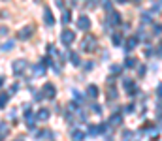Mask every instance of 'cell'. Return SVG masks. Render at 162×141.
I'll return each mask as SVG.
<instances>
[{"label": "cell", "instance_id": "obj_1", "mask_svg": "<svg viewBox=\"0 0 162 141\" xmlns=\"http://www.w3.org/2000/svg\"><path fill=\"white\" fill-rule=\"evenodd\" d=\"M81 47H83V51H94L96 49V38L94 36H85L83 43H81Z\"/></svg>", "mask_w": 162, "mask_h": 141}, {"label": "cell", "instance_id": "obj_2", "mask_svg": "<svg viewBox=\"0 0 162 141\" xmlns=\"http://www.w3.org/2000/svg\"><path fill=\"white\" fill-rule=\"evenodd\" d=\"M60 40H62V43L66 45V47H70V45L74 43V40H75V34L72 30H64V32L60 34Z\"/></svg>", "mask_w": 162, "mask_h": 141}, {"label": "cell", "instance_id": "obj_3", "mask_svg": "<svg viewBox=\"0 0 162 141\" xmlns=\"http://www.w3.org/2000/svg\"><path fill=\"white\" fill-rule=\"evenodd\" d=\"M42 94H43V98H55V94H57V88H55L53 83H45L43 88H42Z\"/></svg>", "mask_w": 162, "mask_h": 141}, {"label": "cell", "instance_id": "obj_4", "mask_svg": "<svg viewBox=\"0 0 162 141\" xmlns=\"http://www.w3.org/2000/svg\"><path fill=\"white\" fill-rule=\"evenodd\" d=\"M12 70H13L15 75H19L21 72H25V70H27V62H25V60H15L13 66H12Z\"/></svg>", "mask_w": 162, "mask_h": 141}, {"label": "cell", "instance_id": "obj_5", "mask_svg": "<svg viewBox=\"0 0 162 141\" xmlns=\"http://www.w3.org/2000/svg\"><path fill=\"white\" fill-rule=\"evenodd\" d=\"M77 28L79 30H89L90 28V21H89L87 15H81V17L77 19Z\"/></svg>", "mask_w": 162, "mask_h": 141}, {"label": "cell", "instance_id": "obj_6", "mask_svg": "<svg viewBox=\"0 0 162 141\" xmlns=\"http://www.w3.org/2000/svg\"><path fill=\"white\" fill-rule=\"evenodd\" d=\"M32 32H34L32 27H25V28H21V32H19V38H21V40H28L30 36H32Z\"/></svg>", "mask_w": 162, "mask_h": 141}, {"label": "cell", "instance_id": "obj_7", "mask_svg": "<svg viewBox=\"0 0 162 141\" xmlns=\"http://www.w3.org/2000/svg\"><path fill=\"white\" fill-rule=\"evenodd\" d=\"M43 21H45V24H49V27H51V24L55 23L53 13H51V9H49V8H45V9H43Z\"/></svg>", "mask_w": 162, "mask_h": 141}, {"label": "cell", "instance_id": "obj_8", "mask_svg": "<svg viewBox=\"0 0 162 141\" xmlns=\"http://www.w3.org/2000/svg\"><path fill=\"white\" fill-rule=\"evenodd\" d=\"M106 124H100V126H89V134H104L106 132Z\"/></svg>", "mask_w": 162, "mask_h": 141}, {"label": "cell", "instance_id": "obj_9", "mask_svg": "<svg viewBox=\"0 0 162 141\" xmlns=\"http://www.w3.org/2000/svg\"><path fill=\"white\" fill-rule=\"evenodd\" d=\"M49 115H51V113H49V109H40V111L36 113V119L38 120H47Z\"/></svg>", "mask_w": 162, "mask_h": 141}, {"label": "cell", "instance_id": "obj_10", "mask_svg": "<svg viewBox=\"0 0 162 141\" xmlns=\"http://www.w3.org/2000/svg\"><path fill=\"white\" fill-rule=\"evenodd\" d=\"M87 94H89L90 98H96V96H98V87H96V85H89Z\"/></svg>", "mask_w": 162, "mask_h": 141}, {"label": "cell", "instance_id": "obj_11", "mask_svg": "<svg viewBox=\"0 0 162 141\" xmlns=\"http://www.w3.org/2000/svg\"><path fill=\"white\" fill-rule=\"evenodd\" d=\"M9 96H12L9 92H2V94H0V107H6V104H8Z\"/></svg>", "mask_w": 162, "mask_h": 141}, {"label": "cell", "instance_id": "obj_12", "mask_svg": "<svg viewBox=\"0 0 162 141\" xmlns=\"http://www.w3.org/2000/svg\"><path fill=\"white\" fill-rule=\"evenodd\" d=\"M119 21H121V15H119L117 12H111V13H109V23L119 24Z\"/></svg>", "mask_w": 162, "mask_h": 141}, {"label": "cell", "instance_id": "obj_13", "mask_svg": "<svg viewBox=\"0 0 162 141\" xmlns=\"http://www.w3.org/2000/svg\"><path fill=\"white\" fill-rule=\"evenodd\" d=\"M68 58L74 62V66H79V64H81V60H79V55H77V53H68Z\"/></svg>", "mask_w": 162, "mask_h": 141}, {"label": "cell", "instance_id": "obj_14", "mask_svg": "<svg viewBox=\"0 0 162 141\" xmlns=\"http://www.w3.org/2000/svg\"><path fill=\"white\" fill-rule=\"evenodd\" d=\"M121 122H123V117H121V115H113V117H111V120H109L111 126H119Z\"/></svg>", "mask_w": 162, "mask_h": 141}, {"label": "cell", "instance_id": "obj_15", "mask_svg": "<svg viewBox=\"0 0 162 141\" xmlns=\"http://www.w3.org/2000/svg\"><path fill=\"white\" fill-rule=\"evenodd\" d=\"M136 45H138V38H130L128 42H126V49H128V51H132Z\"/></svg>", "mask_w": 162, "mask_h": 141}, {"label": "cell", "instance_id": "obj_16", "mask_svg": "<svg viewBox=\"0 0 162 141\" xmlns=\"http://www.w3.org/2000/svg\"><path fill=\"white\" fill-rule=\"evenodd\" d=\"M38 137L51 139V137H53V132H51V130H42V132H38Z\"/></svg>", "mask_w": 162, "mask_h": 141}, {"label": "cell", "instance_id": "obj_17", "mask_svg": "<svg viewBox=\"0 0 162 141\" xmlns=\"http://www.w3.org/2000/svg\"><path fill=\"white\" fill-rule=\"evenodd\" d=\"M70 19H72V13H70L68 9H64V12H62V23H64V24H68V23H70Z\"/></svg>", "mask_w": 162, "mask_h": 141}, {"label": "cell", "instance_id": "obj_18", "mask_svg": "<svg viewBox=\"0 0 162 141\" xmlns=\"http://www.w3.org/2000/svg\"><path fill=\"white\" fill-rule=\"evenodd\" d=\"M72 137H74V139H83V137H85V132H81V130H74V132H72Z\"/></svg>", "mask_w": 162, "mask_h": 141}, {"label": "cell", "instance_id": "obj_19", "mask_svg": "<svg viewBox=\"0 0 162 141\" xmlns=\"http://www.w3.org/2000/svg\"><path fill=\"white\" fill-rule=\"evenodd\" d=\"M8 132H9V126L2 122V124H0V137H4V135H6Z\"/></svg>", "mask_w": 162, "mask_h": 141}, {"label": "cell", "instance_id": "obj_20", "mask_svg": "<svg viewBox=\"0 0 162 141\" xmlns=\"http://www.w3.org/2000/svg\"><path fill=\"white\" fill-rule=\"evenodd\" d=\"M34 73H36V75H43L45 73V66H43V64L36 66V68H34Z\"/></svg>", "mask_w": 162, "mask_h": 141}, {"label": "cell", "instance_id": "obj_21", "mask_svg": "<svg viewBox=\"0 0 162 141\" xmlns=\"http://www.w3.org/2000/svg\"><path fill=\"white\" fill-rule=\"evenodd\" d=\"M111 42H113L115 45H119L121 42H123V38H121V34H117V32H115L113 36H111Z\"/></svg>", "mask_w": 162, "mask_h": 141}, {"label": "cell", "instance_id": "obj_22", "mask_svg": "<svg viewBox=\"0 0 162 141\" xmlns=\"http://www.w3.org/2000/svg\"><path fill=\"white\" fill-rule=\"evenodd\" d=\"M124 66H126V68H134V66H136V58H126Z\"/></svg>", "mask_w": 162, "mask_h": 141}, {"label": "cell", "instance_id": "obj_23", "mask_svg": "<svg viewBox=\"0 0 162 141\" xmlns=\"http://www.w3.org/2000/svg\"><path fill=\"white\" fill-rule=\"evenodd\" d=\"M13 45H15L13 42H6L2 45V51H9V49H13Z\"/></svg>", "mask_w": 162, "mask_h": 141}, {"label": "cell", "instance_id": "obj_24", "mask_svg": "<svg viewBox=\"0 0 162 141\" xmlns=\"http://www.w3.org/2000/svg\"><path fill=\"white\" fill-rule=\"evenodd\" d=\"M108 98H109V100H113V98H117V90H113V88H109V94H108Z\"/></svg>", "mask_w": 162, "mask_h": 141}, {"label": "cell", "instance_id": "obj_25", "mask_svg": "<svg viewBox=\"0 0 162 141\" xmlns=\"http://www.w3.org/2000/svg\"><path fill=\"white\" fill-rule=\"evenodd\" d=\"M132 135H134V134H132V132H130V130H124V132H123V137H124V139H128V137H132Z\"/></svg>", "mask_w": 162, "mask_h": 141}, {"label": "cell", "instance_id": "obj_26", "mask_svg": "<svg viewBox=\"0 0 162 141\" xmlns=\"http://www.w3.org/2000/svg\"><path fill=\"white\" fill-rule=\"evenodd\" d=\"M124 113H134V105H132V104L126 105V107H124Z\"/></svg>", "mask_w": 162, "mask_h": 141}, {"label": "cell", "instance_id": "obj_27", "mask_svg": "<svg viewBox=\"0 0 162 141\" xmlns=\"http://www.w3.org/2000/svg\"><path fill=\"white\" fill-rule=\"evenodd\" d=\"M141 23L149 24V23H151V17H149V15H143V17H141Z\"/></svg>", "mask_w": 162, "mask_h": 141}, {"label": "cell", "instance_id": "obj_28", "mask_svg": "<svg viewBox=\"0 0 162 141\" xmlns=\"http://www.w3.org/2000/svg\"><path fill=\"white\" fill-rule=\"evenodd\" d=\"M111 73H121V66H111Z\"/></svg>", "mask_w": 162, "mask_h": 141}, {"label": "cell", "instance_id": "obj_29", "mask_svg": "<svg viewBox=\"0 0 162 141\" xmlns=\"http://www.w3.org/2000/svg\"><path fill=\"white\" fill-rule=\"evenodd\" d=\"M6 32H8L6 27H0V36H6Z\"/></svg>", "mask_w": 162, "mask_h": 141}, {"label": "cell", "instance_id": "obj_30", "mask_svg": "<svg viewBox=\"0 0 162 141\" xmlns=\"http://www.w3.org/2000/svg\"><path fill=\"white\" fill-rule=\"evenodd\" d=\"M93 111H94V113H102V107H100V105H94Z\"/></svg>", "mask_w": 162, "mask_h": 141}, {"label": "cell", "instance_id": "obj_31", "mask_svg": "<svg viewBox=\"0 0 162 141\" xmlns=\"http://www.w3.org/2000/svg\"><path fill=\"white\" fill-rule=\"evenodd\" d=\"M158 96L162 98V85H160V87H158Z\"/></svg>", "mask_w": 162, "mask_h": 141}, {"label": "cell", "instance_id": "obj_32", "mask_svg": "<svg viewBox=\"0 0 162 141\" xmlns=\"http://www.w3.org/2000/svg\"><path fill=\"white\" fill-rule=\"evenodd\" d=\"M2 85H4V79H2V77H0V87H2Z\"/></svg>", "mask_w": 162, "mask_h": 141}, {"label": "cell", "instance_id": "obj_33", "mask_svg": "<svg viewBox=\"0 0 162 141\" xmlns=\"http://www.w3.org/2000/svg\"><path fill=\"white\" fill-rule=\"evenodd\" d=\"M119 2H121V4H124V2H128V0H119Z\"/></svg>", "mask_w": 162, "mask_h": 141}]
</instances>
